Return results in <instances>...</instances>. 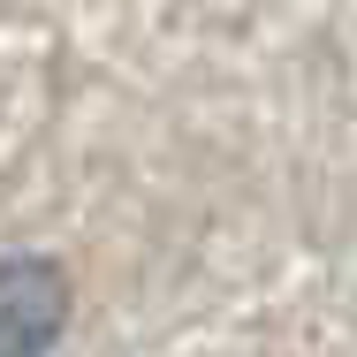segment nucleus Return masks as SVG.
<instances>
[{
	"instance_id": "obj_1",
	"label": "nucleus",
	"mask_w": 357,
	"mask_h": 357,
	"mask_svg": "<svg viewBox=\"0 0 357 357\" xmlns=\"http://www.w3.org/2000/svg\"><path fill=\"white\" fill-rule=\"evenodd\" d=\"M69 319V282L46 259H8L0 266V357H38Z\"/></svg>"
}]
</instances>
